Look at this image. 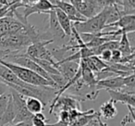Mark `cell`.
I'll list each match as a JSON object with an SVG mask.
<instances>
[{"label": "cell", "instance_id": "cell-18", "mask_svg": "<svg viewBox=\"0 0 135 126\" xmlns=\"http://www.w3.org/2000/svg\"><path fill=\"white\" fill-rule=\"evenodd\" d=\"M32 126H46L45 120L37 118V117H35V116H33V118H32Z\"/></svg>", "mask_w": 135, "mask_h": 126}, {"label": "cell", "instance_id": "cell-4", "mask_svg": "<svg viewBox=\"0 0 135 126\" xmlns=\"http://www.w3.org/2000/svg\"><path fill=\"white\" fill-rule=\"evenodd\" d=\"M72 109H78L81 110V102L77 99V97L70 95H63L60 96L56 100L53 105L50 106V114L56 111H70Z\"/></svg>", "mask_w": 135, "mask_h": 126}, {"label": "cell", "instance_id": "cell-6", "mask_svg": "<svg viewBox=\"0 0 135 126\" xmlns=\"http://www.w3.org/2000/svg\"><path fill=\"white\" fill-rule=\"evenodd\" d=\"M51 2H52V4L54 5L56 8H59L61 11H63L64 13L69 17V19L71 21L72 23L83 22V21H86V19H85L84 17H83V16L77 11V10L72 6V4L70 1L55 0V1H51Z\"/></svg>", "mask_w": 135, "mask_h": 126}, {"label": "cell", "instance_id": "cell-11", "mask_svg": "<svg viewBox=\"0 0 135 126\" xmlns=\"http://www.w3.org/2000/svg\"><path fill=\"white\" fill-rule=\"evenodd\" d=\"M55 12H56V19H57L58 23H59L61 29L63 30L65 35L70 37L71 36V28H72L71 21L59 8H55Z\"/></svg>", "mask_w": 135, "mask_h": 126}, {"label": "cell", "instance_id": "cell-20", "mask_svg": "<svg viewBox=\"0 0 135 126\" xmlns=\"http://www.w3.org/2000/svg\"><path fill=\"white\" fill-rule=\"evenodd\" d=\"M11 126H32V122H19V123L13 124Z\"/></svg>", "mask_w": 135, "mask_h": 126}, {"label": "cell", "instance_id": "cell-10", "mask_svg": "<svg viewBox=\"0 0 135 126\" xmlns=\"http://www.w3.org/2000/svg\"><path fill=\"white\" fill-rule=\"evenodd\" d=\"M110 96V100L115 104L117 102H121L129 107L135 108V93H125L120 91L107 90Z\"/></svg>", "mask_w": 135, "mask_h": 126}, {"label": "cell", "instance_id": "cell-3", "mask_svg": "<svg viewBox=\"0 0 135 126\" xmlns=\"http://www.w3.org/2000/svg\"><path fill=\"white\" fill-rule=\"evenodd\" d=\"M72 6L77 10V11L86 20L91 19L97 15L105 6H107L109 1H95V0H70Z\"/></svg>", "mask_w": 135, "mask_h": 126}, {"label": "cell", "instance_id": "cell-16", "mask_svg": "<svg viewBox=\"0 0 135 126\" xmlns=\"http://www.w3.org/2000/svg\"><path fill=\"white\" fill-rule=\"evenodd\" d=\"M11 97V94H10V90L8 92L5 93V94L0 96V117L4 114L5 110H6L7 107H8L9 98Z\"/></svg>", "mask_w": 135, "mask_h": 126}, {"label": "cell", "instance_id": "cell-17", "mask_svg": "<svg viewBox=\"0 0 135 126\" xmlns=\"http://www.w3.org/2000/svg\"><path fill=\"white\" fill-rule=\"evenodd\" d=\"M128 108V114L126 115L125 117H124L123 119H122L121 122H120V124H121L122 126H126L128 125V124H131V123H134L135 122V119H134V108L132 107H129V106H127Z\"/></svg>", "mask_w": 135, "mask_h": 126}, {"label": "cell", "instance_id": "cell-19", "mask_svg": "<svg viewBox=\"0 0 135 126\" xmlns=\"http://www.w3.org/2000/svg\"><path fill=\"white\" fill-rule=\"evenodd\" d=\"M9 90H10V89L8 88V87L7 86V85H5L2 81H0V96H1V95H3V94H5V93L8 92Z\"/></svg>", "mask_w": 135, "mask_h": 126}, {"label": "cell", "instance_id": "cell-7", "mask_svg": "<svg viewBox=\"0 0 135 126\" xmlns=\"http://www.w3.org/2000/svg\"><path fill=\"white\" fill-rule=\"evenodd\" d=\"M55 67L58 71L60 75L69 82L77 74L80 69V61L56 62Z\"/></svg>", "mask_w": 135, "mask_h": 126}, {"label": "cell", "instance_id": "cell-23", "mask_svg": "<svg viewBox=\"0 0 135 126\" xmlns=\"http://www.w3.org/2000/svg\"><path fill=\"white\" fill-rule=\"evenodd\" d=\"M8 126H11V125H8Z\"/></svg>", "mask_w": 135, "mask_h": 126}, {"label": "cell", "instance_id": "cell-21", "mask_svg": "<svg viewBox=\"0 0 135 126\" xmlns=\"http://www.w3.org/2000/svg\"><path fill=\"white\" fill-rule=\"evenodd\" d=\"M101 126H107V124L105 122H104L103 120H101Z\"/></svg>", "mask_w": 135, "mask_h": 126}, {"label": "cell", "instance_id": "cell-12", "mask_svg": "<svg viewBox=\"0 0 135 126\" xmlns=\"http://www.w3.org/2000/svg\"><path fill=\"white\" fill-rule=\"evenodd\" d=\"M98 113L100 115V118H103L105 120H110V119L115 118L118 114L116 104L109 99L108 101L102 104Z\"/></svg>", "mask_w": 135, "mask_h": 126}, {"label": "cell", "instance_id": "cell-5", "mask_svg": "<svg viewBox=\"0 0 135 126\" xmlns=\"http://www.w3.org/2000/svg\"><path fill=\"white\" fill-rule=\"evenodd\" d=\"M56 8L50 0H39L33 1L32 5L24 8V12L22 14V19L24 23H28V17L34 13H48L50 10Z\"/></svg>", "mask_w": 135, "mask_h": 126}, {"label": "cell", "instance_id": "cell-2", "mask_svg": "<svg viewBox=\"0 0 135 126\" xmlns=\"http://www.w3.org/2000/svg\"><path fill=\"white\" fill-rule=\"evenodd\" d=\"M0 64L4 65L5 67L9 69L17 76L18 79H20L23 83H28V85H35V86H50L56 88V85H55V83L53 82L47 81L45 78L41 77L40 75L36 74L35 72H32V71L28 70V69H25L23 67L19 66V65H16L14 63L2 59H0Z\"/></svg>", "mask_w": 135, "mask_h": 126}, {"label": "cell", "instance_id": "cell-1", "mask_svg": "<svg viewBox=\"0 0 135 126\" xmlns=\"http://www.w3.org/2000/svg\"><path fill=\"white\" fill-rule=\"evenodd\" d=\"M111 4L112 1H109L108 5L105 6L97 15L83 22L72 23V26L75 28L78 34H99L107 25Z\"/></svg>", "mask_w": 135, "mask_h": 126}, {"label": "cell", "instance_id": "cell-13", "mask_svg": "<svg viewBox=\"0 0 135 126\" xmlns=\"http://www.w3.org/2000/svg\"><path fill=\"white\" fill-rule=\"evenodd\" d=\"M16 113L13 107V102H12V96L9 98L8 107L5 110L4 114L0 117V126H8L10 123H12L15 119Z\"/></svg>", "mask_w": 135, "mask_h": 126}, {"label": "cell", "instance_id": "cell-9", "mask_svg": "<svg viewBox=\"0 0 135 126\" xmlns=\"http://www.w3.org/2000/svg\"><path fill=\"white\" fill-rule=\"evenodd\" d=\"M124 77L121 76H115L108 79L102 80V81L97 82L96 83V89L97 90H114V91H122L124 87L123 83Z\"/></svg>", "mask_w": 135, "mask_h": 126}, {"label": "cell", "instance_id": "cell-15", "mask_svg": "<svg viewBox=\"0 0 135 126\" xmlns=\"http://www.w3.org/2000/svg\"><path fill=\"white\" fill-rule=\"evenodd\" d=\"M25 106L26 109L32 115L42 113L44 109V105L39 99L33 97H25Z\"/></svg>", "mask_w": 135, "mask_h": 126}, {"label": "cell", "instance_id": "cell-8", "mask_svg": "<svg viewBox=\"0 0 135 126\" xmlns=\"http://www.w3.org/2000/svg\"><path fill=\"white\" fill-rule=\"evenodd\" d=\"M107 27H118L122 34H129L135 31V15H126L120 18L116 22L107 24L105 29Z\"/></svg>", "mask_w": 135, "mask_h": 126}, {"label": "cell", "instance_id": "cell-14", "mask_svg": "<svg viewBox=\"0 0 135 126\" xmlns=\"http://www.w3.org/2000/svg\"><path fill=\"white\" fill-rule=\"evenodd\" d=\"M118 50L121 53L122 58L128 57L134 53V47H132L129 44L127 34H122L120 35V39L118 41Z\"/></svg>", "mask_w": 135, "mask_h": 126}, {"label": "cell", "instance_id": "cell-22", "mask_svg": "<svg viewBox=\"0 0 135 126\" xmlns=\"http://www.w3.org/2000/svg\"><path fill=\"white\" fill-rule=\"evenodd\" d=\"M85 126H88V124H87V125H85Z\"/></svg>", "mask_w": 135, "mask_h": 126}]
</instances>
